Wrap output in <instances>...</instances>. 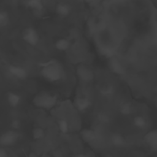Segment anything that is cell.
Segmentation results:
<instances>
[{"label":"cell","mask_w":157,"mask_h":157,"mask_svg":"<svg viewBox=\"0 0 157 157\" xmlns=\"http://www.w3.org/2000/svg\"><path fill=\"white\" fill-rule=\"evenodd\" d=\"M58 98L56 96L43 91L34 96L33 100V103L38 108L49 110L56 104Z\"/></svg>","instance_id":"7a4b0ae2"},{"label":"cell","mask_w":157,"mask_h":157,"mask_svg":"<svg viewBox=\"0 0 157 157\" xmlns=\"http://www.w3.org/2000/svg\"><path fill=\"white\" fill-rule=\"evenodd\" d=\"M80 136L83 141L87 143H91L95 140L96 138V134L93 129H83L81 132Z\"/></svg>","instance_id":"7c38bea8"},{"label":"cell","mask_w":157,"mask_h":157,"mask_svg":"<svg viewBox=\"0 0 157 157\" xmlns=\"http://www.w3.org/2000/svg\"><path fill=\"white\" fill-rule=\"evenodd\" d=\"M9 22V15L6 10H1L0 12V26L4 27L8 25Z\"/></svg>","instance_id":"d6986e66"},{"label":"cell","mask_w":157,"mask_h":157,"mask_svg":"<svg viewBox=\"0 0 157 157\" xmlns=\"http://www.w3.org/2000/svg\"><path fill=\"white\" fill-rule=\"evenodd\" d=\"M26 6L31 10L39 12L43 9L42 0H26Z\"/></svg>","instance_id":"4fadbf2b"},{"label":"cell","mask_w":157,"mask_h":157,"mask_svg":"<svg viewBox=\"0 0 157 157\" xmlns=\"http://www.w3.org/2000/svg\"><path fill=\"white\" fill-rule=\"evenodd\" d=\"M32 136L34 140L42 139L45 136V131L40 127L34 128L32 131Z\"/></svg>","instance_id":"ac0fdd59"},{"label":"cell","mask_w":157,"mask_h":157,"mask_svg":"<svg viewBox=\"0 0 157 157\" xmlns=\"http://www.w3.org/2000/svg\"><path fill=\"white\" fill-rule=\"evenodd\" d=\"M111 71L117 74H123L125 72L124 67L121 63L115 57H111L109 63Z\"/></svg>","instance_id":"9c48e42d"},{"label":"cell","mask_w":157,"mask_h":157,"mask_svg":"<svg viewBox=\"0 0 157 157\" xmlns=\"http://www.w3.org/2000/svg\"><path fill=\"white\" fill-rule=\"evenodd\" d=\"M96 0H83V1L87 4H91L94 2Z\"/></svg>","instance_id":"d4e9b609"},{"label":"cell","mask_w":157,"mask_h":157,"mask_svg":"<svg viewBox=\"0 0 157 157\" xmlns=\"http://www.w3.org/2000/svg\"><path fill=\"white\" fill-rule=\"evenodd\" d=\"M133 124L139 129H144L148 126V121L145 117L139 115L134 118Z\"/></svg>","instance_id":"5bb4252c"},{"label":"cell","mask_w":157,"mask_h":157,"mask_svg":"<svg viewBox=\"0 0 157 157\" xmlns=\"http://www.w3.org/2000/svg\"><path fill=\"white\" fill-rule=\"evenodd\" d=\"M73 157H90L88 155H86V154H83V153H79L77 155H75V156H74Z\"/></svg>","instance_id":"cb8c5ba5"},{"label":"cell","mask_w":157,"mask_h":157,"mask_svg":"<svg viewBox=\"0 0 157 157\" xmlns=\"http://www.w3.org/2000/svg\"><path fill=\"white\" fill-rule=\"evenodd\" d=\"M0 157H8L7 151L2 148L0 149Z\"/></svg>","instance_id":"603a6c76"},{"label":"cell","mask_w":157,"mask_h":157,"mask_svg":"<svg viewBox=\"0 0 157 157\" xmlns=\"http://www.w3.org/2000/svg\"><path fill=\"white\" fill-rule=\"evenodd\" d=\"M114 1H115L116 2H122L124 0H113Z\"/></svg>","instance_id":"484cf974"},{"label":"cell","mask_w":157,"mask_h":157,"mask_svg":"<svg viewBox=\"0 0 157 157\" xmlns=\"http://www.w3.org/2000/svg\"><path fill=\"white\" fill-rule=\"evenodd\" d=\"M58 128L59 131L64 134L67 133L69 131V129L68 123L64 119L59 120V121H58Z\"/></svg>","instance_id":"ffe728a7"},{"label":"cell","mask_w":157,"mask_h":157,"mask_svg":"<svg viewBox=\"0 0 157 157\" xmlns=\"http://www.w3.org/2000/svg\"><path fill=\"white\" fill-rule=\"evenodd\" d=\"M111 142L113 146L120 147L124 145L125 139L121 134L114 133L111 136Z\"/></svg>","instance_id":"2e32d148"},{"label":"cell","mask_w":157,"mask_h":157,"mask_svg":"<svg viewBox=\"0 0 157 157\" xmlns=\"http://www.w3.org/2000/svg\"><path fill=\"white\" fill-rule=\"evenodd\" d=\"M70 41L66 38H60L58 39L55 43V48L61 52H64L68 50L70 47Z\"/></svg>","instance_id":"9a60e30c"},{"label":"cell","mask_w":157,"mask_h":157,"mask_svg":"<svg viewBox=\"0 0 157 157\" xmlns=\"http://www.w3.org/2000/svg\"><path fill=\"white\" fill-rule=\"evenodd\" d=\"M7 100L10 107H16L20 104L21 98L18 93L10 91L9 92L7 95Z\"/></svg>","instance_id":"30bf717a"},{"label":"cell","mask_w":157,"mask_h":157,"mask_svg":"<svg viewBox=\"0 0 157 157\" xmlns=\"http://www.w3.org/2000/svg\"><path fill=\"white\" fill-rule=\"evenodd\" d=\"M145 144L153 151H157V129H153L147 132L144 137Z\"/></svg>","instance_id":"8992f818"},{"label":"cell","mask_w":157,"mask_h":157,"mask_svg":"<svg viewBox=\"0 0 157 157\" xmlns=\"http://www.w3.org/2000/svg\"><path fill=\"white\" fill-rule=\"evenodd\" d=\"M12 124V127L13 128V129L15 130H17L20 127H21V121L20 120L18 119H14L12 121L11 123Z\"/></svg>","instance_id":"7402d4cb"},{"label":"cell","mask_w":157,"mask_h":157,"mask_svg":"<svg viewBox=\"0 0 157 157\" xmlns=\"http://www.w3.org/2000/svg\"><path fill=\"white\" fill-rule=\"evenodd\" d=\"M132 111L131 105L128 103H124L120 107V112L124 115L129 114Z\"/></svg>","instance_id":"44dd1931"},{"label":"cell","mask_w":157,"mask_h":157,"mask_svg":"<svg viewBox=\"0 0 157 157\" xmlns=\"http://www.w3.org/2000/svg\"><path fill=\"white\" fill-rule=\"evenodd\" d=\"M20 134L15 129L8 130L2 133L0 137V144L4 147H9L17 142Z\"/></svg>","instance_id":"277c9868"},{"label":"cell","mask_w":157,"mask_h":157,"mask_svg":"<svg viewBox=\"0 0 157 157\" xmlns=\"http://www.w3.org/2000/svg\"><path fill=\"white\" fill-rule=\"evenodd\" d=\"M8 71L11 75L17 79L23 80L28 75L26 69L24 67L17 65H10L8 67Z\"/></svg>","instance_id":"52a82bcc"},{"label":"cell","mask_w":157,"mask_h":157,"mask_svg":"<svg viewBox=\"0 0 157 157\" xmlns=\"http://www.w3.org/2000/svg\"><path fill=\"white\" fill-rule=\"evenodd\" d=\"M76 73L78 77L83 82H90L94 78V73L92 69L83 64L77 66Z\"/></svg>","instance_id":"5b68a950"},{"label":"cell","mask_w":157,"mask_h":157,"mask_svg":"<svg viewBox=\"0 0 157 157\" xmlns=\"http://www.w3.org/2000/svg\"><path fill=\"white\" fill-rule=\"evenodd\" d=\"M23 40L31 46H36L39 42L40 37L37 31L33 27L26 28L22 33Z\"/></svg>","instance_id":"3957f363"},{"label":"cell","mask_w":157,"mask_h":157,"mask_svg":"<svg viewBox=\"0 0 157 157\" xmlns=\"http://www.w3.org/2000/svg\"><path fill=\"white\" fill-rule=\"evenodd\" d=\"M71 10L70 6L66 3H59L56 4L55 7L56 14L61 17H67L70 13Z\"/></svg>","instance_id":"8fae6325"},{"label":"cell","mask_w":157,"mask_h":157,"mask_svg":"<svg viewBox=\"0 0 157 157\" xmlns=\"http://www.w3.org/2000/svg\"><path fill=\"white\" fill-rule=\"evenodd\" d=\"M40 74L48 82H56L61 80L64 75L63 66L55 59H51L41 64Z\"/></svg>","instance_id":"6da1fadb"},{"label":"cell","mask_w":157,"mask_h":157,"mask_svg":"<svg viewBox=\"0 0 157 157\" xmlns=\"http://www.w3.org/2000/svg\"><path fill=\"white\" fill-rule=\"evenodd\" d=\"M115 92V88L112 85H105L100 89V93L104 96H111Z\"/></svg>","instance_id":"e0dca14e"},{"label":"cell","mask_w":157,"mask_h":157,"mask_svg":"<svg viewBox=\"0 0 157 157\" xmlns=\"http://www.w3.org/2000/svg\"><path fill=\"white\" fill-rule=\"evenodd\" d=\"M74 104L78 110L80 112H84L90 107L91 102L90 99L86 97L79 96L75 99Z\"/></svg>","instance_id":"ba28073f"}]
</instances>
